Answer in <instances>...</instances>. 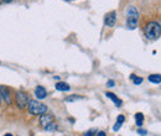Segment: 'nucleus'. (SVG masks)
I'll return each mask as SVG.
<instances>
[{"instance_id":"2eb2a0df","label":"nucleus","mask_w":161,"mask_h":136,"mask_svg":"<svg viewBox=\"0 0 161 136\" xmlns=\"http://www.w3.org/2000/svg\"><path fill=\"white\" fill-rule=\"evenodd\" d=\"M130 79L134 82V84H141V83H142V78L136 77L135 74H131V76H130Z\"/></svg>"},{"instance_id":"412c9836","label":"nucleus","mask_w":161,"mask_h":136,"mask_svg":"<svg viewBox=\"0 0 161 136\" xmlns=\"http://www.w3.org/2000/svg\"><path fill=\"white\" fill-rule=\"evenodd\" d=\"M97 136H107V135H105V133H104V131H99V133L97 134Z\"/></svg>"},{"instance_id":"a211bd4d","label":"nucleus","mask_w":161,"mask_h":136,"mask_svg":"<svg viewBox=\"0 0 161 136\" xmlns=\"http://www.w3.org/2000/svg\"><path fill=\"white\" fill-rule=\"evenodd\" d=\"M120 126H121V124H120V122H115V125H114V128H113V130H114V131H118V130L120 129Z\"/></svg>"},{"instance_id":"f3484780","label":"nucleus","mask_w":161,"mask_h":136,"mask_svg":"<svg viewBox=\"0 0 161 136\" xmlns=\"http://www.w3.org/2000/svg\"><path fill=\"white\" fill-rule=\"evenodd\" d=\"M124 120H125V117H124V115H118V119H117V122H120V124H123V122H124Z\"/></svg>"},{"instance_id":"b1692460","label":"nucleus","mask_w":161,"mask_h":136,"mask_svg":"<svg viewBox=\"0 0 161 136\" xmlns=\"http://www.w3.org/2000/svg\"><path fill=\"white\" fill-rule=\"evenodd\" d=\"M5 136H13V135H11V134H6Z\"/></svg>"},{"instance_id":"0eeeda50","label":"nucleus","mask_w":161,"mask_h":136,"mask_svg":"<svg viewBox=\"0 0 161 136\" xmlns=\"http://www.w3.org/2000/svg\"><path fill=\"white\" fill-rule=\"evenodd\" d=\"M138 19H139V18H136V16H128V19H126V25H128V27H129L130 30H134V29L138 27Z\"/></svg>"},{"instance_id":"f03ea898","label":"nucleus","mask_w":161,"mask_h":136,"mask_svg":"<svg viewBox=\"0 0 161 136\" xmlns=\"http://www.w3.org/2000/svg\"><path fill=\"white\" fill-rule=\"evenodd\" d=\"M27 108L32 115H42L47 113V105L42 104L41 101H37V100H29Z\"/></svg>"},{"instance_id":"6e6552de","label":"nucleus","mask_w":161,"mask_h":136,"mask_svg":"<svg viewBox=\"0 0 161 136\" xmlns=\"http://www.w3.org/2000/svg\"><path fill=\"white\" fill-rule=\"evenodd\" d=\"M35 95L37 97V99H45L46 95H47V92H46V89L43 88V87H37L36 89H35Z\"/></svg>"},{"instance_id":"423d86ee","label":"nucleus","mask_w":161,"mask_h":136,"mask_svg":"<svg viewBox=\"0 0 161 136\" xmlns=\"http://www.w3.org/2000/svg\"><path fill=\"white\" fill-rule=\"evenodd\" d=\"M51 122H53V117L51 114H47V113L46 114H42V117H40V124L43 128H46Z\"/></svg>"},{"instance_id":"39448f33","label":"nucleus","mask_w":161,"mask_h":136,"mask_svg":"<svg viewBox=\"0 0 161 136\" xmlns=\"http://www.w3.org/2000/svg\"><path fill=\"white\" fill-rule=\"evenodd\" d=\"M0 97H1V99H4L8 104H11L13 100H11V97H10V92L4 85H0Z\"/></svg>"},{"instance_id":"ddd939ff","label":"nucleus","mask_w":161,"mask_h":136,"mask_svg":"<svg viewBox=\"0 0 161 136\" xmlns=\"http://www.w3.org/2000/svg\"><path fill=\"white\" fill-rule=\"evenodd\" d=\"M135 121H136V125L140 128L142 126V122H144V115L141 113H136L135 114Z\"/></svg>"},{"instance_id":"9d476101","label":"nucleus","mask_w":161,"mask_h":136,"mask_svg":"<svg viewBox=\"0 0 161 136\" xmlns=\"http://www.w3.org/2000/svg\"><path fill=\"white\" fill-rule=\"evenodd\" d=\"M55 87L60 92H67V90H69V85L67 83H64V82H57Z\"/></svg>"},{"instance_id":"4be33fe9","label":"nucleus","mask_w":161,"mask_h":136,"mask_svg":"<svg viewBox=\"0 0 161 136\" xmlns=\"http://www.w3.org/2000/svg\"><path fill=\"white\" fill-rule=\"evenodd\" d=\"M92 134H93V133H92V131H89V133H87V134H84V136H92Z\"/></svg>"},{"instance_id":"dca6fc26","label":"nucleus","mask_w":161,"mask_h":136,"mask_svg":"<svg viewBox=\"0 0 161 136\" xmlns=\"http://www.w3.org/2000/svg\"><path fill=\"white\" fill-rule=\"evenodd\" d=\"M57 129V125L55 124V122H51V124H48L46 128H45V130H47V131H53V130H56Z\"/></svg>"},{"instance_id":"5701e85b","label":"nucleus","mask_w":161,"mask_h":136,"mask_svg":"<svg viewBox=\"0 0 161 136\" xmlns=\"http://www.w3.org/2000/svg\"><path fill=\"white\" fill-rule=\"evenodd\" d=\"M1 3H9V1H11V0H0Z\"/></svg>"},{"instance_id":"1a4fd4ad","label":"nucleus","mask_w":161,"mask_h":136,"mask_svg":"<svg viewBox=\"0 0 161 136\" xmlns=\"http://www.w3.org/2000/svg\"><path fill=\"white\" fill-rule=\"evenodd\" d=\"M105 97L109 98L110 100H113V101H114V104H115L118 108H120L121 106V100L117 97L115 94H113V93H110V92H107V93H105Z\"/></svg>"},{"instance_id":"a878e982","label":"nucleus","mask_w":161,"mask_h":136,"mask_svg":"<svg viewBox=\"0 0 161 136\" xmlns=\"http://www.w3.org/2000/svg\"><path fill=\"white\" fill-rule=\"evenodd\" d=\"M0 4H1V1H0Z\"/></svg>"},{"instance_id":"7ed1b4c3","label":"nucleus","mask_w":161,"mask_h":136,"mask_svg":"<svg viewBox=\"0 0 161 136\" xmlns=\"http://www.w3.org/2000/svg\"><path fill=\"white\" fill-rule=\"evenodd\" d=\"M15 99H16V104H18V106H19L20 109H24V108L27 105V103H29V98H27V94H26L25 92H22V90H19V92H16Z\"/></svg>"},{"instance_id":"6ab92c4d","label":"nucleus","mask_w":161,"mask_h":136,"mask_svg":"<svg viewBox=\"0 0 161 136\" xmlns=\"http://www.w3.org/2000/svg\"><path fill=\"white\" fill-rule=\"evenodd\" d=\"M107 85H108V87H114V82H113V80H108Z\"/></svg>"},{"instance_id":"f257e3e1","label":"nucleus","mask_w":161,"mask_h":136,"mask_svg":"<svg viewBox=\"0 0 161 136\" xmlns=\"http://www.w3.org/2000/svg\"><path fill=\"white\" fill-rule=\"evenodd\" d=\"M161 27L160 24L156 21H151L145 26V35L146 37L150 40H158L160 37Z\"/></svg>"},{"instance_id":"20e7f679","label":"nucleus","mask_w":161,"mask_h":136,"mask_svg":"<svg viewBox=\"0 0 161 136\" xmlns=\"http://www.w3.org/2000/svg\"><path fill=\"white\" fill-rule=\"evenodd\" d=\"M104 22H105L107 26L113 27V26L115 25V22H117V13H115V11H110V13H108V14L105 15Z\"/></svg>"},{"instance_id":"4468645a","label":"nucleus","mask_w":161,"mask_h":136,"mask_svg":"<svg viewBox=\"0 0 161 136\" xmlns=\"http://www.w3.org/2000/svg\"><path fill=\"white\" fill-rule=\"evenodd\" d=\"M83 97L82 95H69L64 99V101H77V100H82Z\"/></svg>"},{"instance_id":"393cba45","label":"nucleus","mask_w":161,"mask_h":136,"mask_svg":"<svg viewBox=\"0 0 161 136\" xmlns=\"http://www.w3.org/2000/svg\"><path fill=\"white\" fill-rule=\"evenodd\" d=\"M0 104H1V97H0Z\"/></svg>"},{"instance_id":"9b49d317","label":"nucleus","mask_w":161,"mask_h":136,"mask_svg":"<svg viewBox=\"0 0 161 136\" xmlns=\"http://www.w3.org/2000/svg\"><path fill=\"white\" fill-rule=\"evenodd\" d=\"M126 15L128 16H136V18H139V11H138V9L135 6H129L128 10H126Z\"/></svg>"},{"instance_id":"aec40b11","label":"nucleus","mask_w":161,"mask_h":136,"mask_svg":"<svg viewBox=\"0 0 161 136\" xmlns=\"http://www.w3.org/2000/svg\"><path fill=\"white\" fill-rule=\"evenodd\" d=\"M138 133H139V134H140V135H146V134H147V133H146V131H145V130H139V131H138Z\"/></svg>"},{"instance_id":"f8f14e48","label":"nucleus","mask_w":161,"mask_h":136,"mask_svg":"<svg viewBox=\"0 0 161 136\" xmlns=\"http://www.w3.org/2000/svg\"><path fill=\"white\" fill-rule=\"evenodd\" d=\"M149 80H150L151 83H155V84H160V82H161L160 74H151V76H149Z\"/></svg>"}]
</instances>
